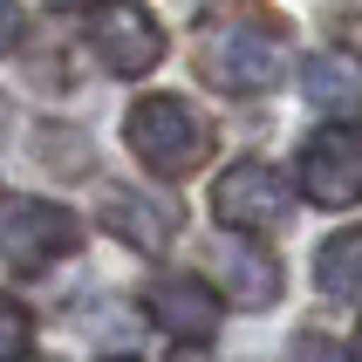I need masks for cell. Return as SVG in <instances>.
<instances>
[{
  "mask_svg": "<svg viewBox=\"0 0 362 362\" xmlns=\"http://www.w3.org/2000/svg\"><path fill=\"white\" fill-rule=\"evenodd\" d=\"M199 82L219 96H267L287 76V21L253 0H219L199 14Z\"/></svg>",
  "mask_w": 362,
  "mask_h": 362,
  "instance_id": "cell-1",
  "label": "cell"
},
{
  "mask_svg": "<svg viewBox=\"0 0 362 362\" xmlns=\"http://www.w3.org/2000/svg\"><path fill=\"white\" fill-rule=\"evenodd\" d=\"M123 144L151 178H192L212 158V123L192 110L185 96H144L123 117Z\"/></svg>",
  "mask_w": 362,
  "mask_h": 362,
  "instance_id": "cell-2",
  "label": "cell"
},
{
  "mask_svg": "<svg viewBox=\"0 0 362 362\" xmlns=\"http://www.w3.org/2000/svg\"><path fill=\"white\" fill-rule=\"evenodd\" d=\"M82 246V219L62 212L55 199H0V260L21 267V274H41V267L69 260Z\"/></svg>",
  "mask_w": 362,
  "mask_h": 362,
  "instance_id": "cell-3",
  "label": "cell"
},
{
  "mask_svg": "<svg viewBox=\"0 0 362 362\" xmlns=\"http://www.w3.org/2000/svg\"><path fill=\"white\" fill-rule=\"evenodd\" d=\"M287 212H294V192H287V178L274 171V164H260V158L226 164L219 185H212V219H219L226 233L260 240V233L287 226Z\"/></svg>",
  "mask_w": 362,
  "mask_h": 362,
  "instance_id": "cell-4",
  "label": "cell"
},
{
  "mask_svg": "<svg viewBox=\"0 0 362 362\" xmlns=\"http://www.w3.org/2000/svg\"><path fill=\"white\" fill-rule=\"evenodd\" d=\"M89 48H96V62L110 76L130 82V76H151L164 62V28L137 0H96L89 7Z\"/></svg>",
  "mask_w": 362,
  "mask_h": 362,
  "instance_id": "cell-5",
  "label": "cell"
},
{
  "mask_svg": "<svg viewBox=\"0 0 362 362\" xmlns=\"http://www.w3.org/2000/svg\"><path fill=\"white\" fill-rule=\"evenodd\" d=\"M301 192L315 205H356L362 199V123H322L301 144Z\"/></svg>",
  "mask_w": 362,
  "mask_h": 362,
  "instance_id": "cell-6",
  "label": "cell"
},
{
  "mask_svg": "<svg viewBox=\"0 0 362 362\" xmlns=\"http://www.w3.org/2000/svg\"><path fill=\"white\" fill-rule=\"evenodd\" d=\"M144 308H151V322H158L164 335H178V342H212V335H219V315H226V301L199 274H158V281L144 287Z\"/></svg>",
  "mask_w": 362,
  "mask_h": 362,
  "instance_id": "cell-7",
  "label": "cell"
},
{
  "mask_svg": "<svg viewBox=\"0 0 362 362\" xmlns=\"http://www.w3.org/2000/svg\"><path fill=\"white\" fill-rule=\"evenodd\" d=\"M212 274H219V281H205V287H212L219 301H240V308H274L281 301V260H274L260 240H246V233L219 240Z\"/></svg>",
  "mask_w": 362,
  "mask_h": 362,
  "instance_id": "cell-8",
  "label": "cell"
},
{
  "mask_svg": "<svg viewBox=\"0 0 362 362\" xmlns=\"http://www.w3.org/2000/svg\"><path fill=\"white\" fill-rule=\"evenodd\" d=\"M103 226L137 253H164L178 240V205L151 199V192H103Z\"/></svg>",
  "mask_w": 362,
  "mask_h": 362,
  "instance_id": "cell-9",
  "label": "cell"
},
{
  "mask_svg": "<svg viewBox=\"0 0 362 362\" xmlns=\"http://www.w3.org/2000/svg\"><path fill=\"white\" fill-rule=\"evenodd\" d=\"M315 287H322L328 301L362 308V226L322 240V253H315Z\"/></svg>",
  "mask_w": 362,
  "mask_h": 362,
  "instance_id": "cell-10",
  "label": "cell"
},
{
  "mask_svg": "<svg viewBox=\"0 0 362 362\" xmlns=\"http://www.w3.org/2000/svg\"><path fill=\"white\" fill-rule=\"evenodd\" d=\"M308 96H315V103H328V110L349 123V117L362 110V76L349 69V62L322 55V62H308Z\"/></svg>",
  "mask_w": 362,
  "mask_h": 362,
  "instance_id": "cell-11",
  "label": "cell"
},
{
  "mask_svg": "<svg viewBox=\"0 0 362 362\" xmlns=\"http://www.w3.org/2000/svg\"><path fill=\"white\" fill-rule=\"evenodd\" d=\"M28 342H35L28 308H21L14 294H0V362H21V356H28Z\"/></svg>",
  "mask_w": 362,
  "mask_h": 362,
  "instance_id": "cell-12",
  "label": "cell"
},
{
  "mask_svg": "<svg viewBox=\"0 0 362 362\" xmlns=\"http://www.w3.org/2000/svg\"><path fill=\"white\" fill-rule=\"evenodd\" d=\"M287 362H349L335 342H322V335H294V349H287Z\"/></svg>",
  "mask_w": 362,
  "mask_h": 362,
  "instance_id": "cell-13",
  "label": "cell"
},
{
  "mask_svg": "<svg viewBox=\"0 0 362 362\" xmlns=\"http://www.w3.org/2000/svg\"><path fill=\"white\" fill-rule=\"evenodd\" d=\"M21 28H28L21 0H0V55H7V48H21Z\"/></svg>",
  "mask_w": 362,
  "mask_h": 362,
  "instance_id": "cell-14",
  "label": "cell"
},
{
  "mask_svg": "<svg viewBox=\"0 0 362 362\" xmlns=\"http://www.w3.org/2000/svg\"><path fill=\"white\" fill-rule=\"evenodd\" d=\"M349 362H362V322H356V342H349Z\"/></svg>",
  "mask_w": 362,
  "mask_h": 362,
  "instance_id": "cell-15",
  "label": "cell"
},
{
  "mask_svg": "<svg viewBox=\"0 0 362 362\" xmlns=\"http://www.w3.org/2000/svg\"><path fill=\"white\" fill-rule=\"evenodd\" d=\"M117 362H130V356H117Z\"/></svg>",
  "mask_w": 362,
  "mask_h": 362,
  "instance_id": "cell-16",
  "label": "cell"
}]
</instances>
